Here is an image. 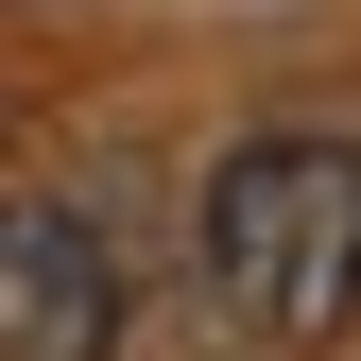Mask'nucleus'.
I'll return each instance as SVG.
<instances>
[{
	"mask_svg": "<svg viewBox=\"0 0 361 361\" xmlns=\"http://www.w3.org/2000/svg\"><path fill=\"white\" fill-rule=\"evenodd\" d=\"M207 293L241 344H344L361 327V138H241L207 172Z\"/></svg>",
	"mask_w": 361,
	"mask_h": 361,
	"instance_id": "obj_1",
	"label": "nucleus"
},
{
	"mask_svg": "<svg viewBox=\"0 0 361 361\" xmlns=\"http://www.w3.org/2000/svg\"><path fill=\"white\" fill-rule=\"evenodd\" d=\"M104 344H121L104 224L52 207V190H18V207H0V361H104Z\"/></svg>",
	"mask_w": 361,
	"mask_h": 361,
	"instance_id": "obj_2",
	"label": "nucleus"
}]
</instances>
